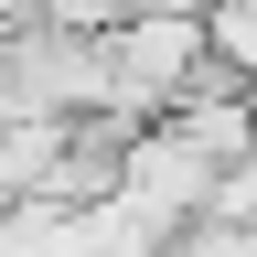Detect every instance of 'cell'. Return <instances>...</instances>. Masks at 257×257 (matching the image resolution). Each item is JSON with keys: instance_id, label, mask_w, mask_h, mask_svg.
Masks as SVG:
<instances>
[{"instance_id": "1", "label": "cell", "mask_w": 257, "mask_h": 257, "mask_svg": "<svg viewBox=\"0 0 257 257\" xmlns=\"http://www.w3.org/2000/svg\"><path fill=\"white\" fill-rule=\"evenodd\" d=\"M204 64H214V43H204V22H182V11L107 22V128H161L204 86Z\"/></svg>"}, {"instance_id": "2", "label": "cell", "mask_w": 257, "mask_h": 257, "mask_svg": "<svg viewBox=\"0 0 257 257\" xmlns=\"http://www.w3.org/2000/svg\"><path fill=\"white\" fill-rule=\"evenodd\" d=\"M204 43H214V64H225L236 86H257V0H236V11H214V22H204Z\"/></svg>"}, {"instance_id": "3", "label": "cell", "mask_w": 257, "mask_h": 257, "mask_svg": "<svg viewBox=\"0 0 257 257\" xmlns=\"http://www.w3.org/2000/svg\"><path fill=\"white\" fill-rule=\"evenodd\" d=\"M0 225H11V214H0Z\"/></svg>"}]
</instances>
